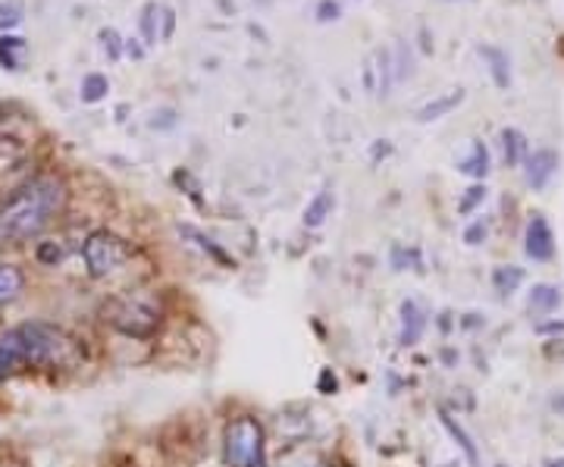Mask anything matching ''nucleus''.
<instances>
[{"label":"nucleus","mask_w":564,"mask_h":467,"mask_svg":"<svg viewBox=\"0 0 564 467\" xmlns=\"http://www.w3.org/2000/svg\"><path fill=\"white\" fill-rule=\"evenodd\" d=\"M67 205V188L54 176H38L20 186L0 205V233L3 238H32L54 223V217Z\"/></svg>","instance_id":"1"},{"label":"nucleus","mask_w":564,"mask_h":467,"mask_svg":"<svg viewBox=\"0 0 564 467\" xmlns=\"http://www.w3.org/2000/svg\"><path fill=\"white\" fill-rule=\"evenodd\" d=\"M20 332H23L28 367H60V364L72 361V354H75V342L60 327L23 324Z\"/></svg>","instance_id":"2"},{"label":"nucleus","mask_w":564,"mask_h":467,"mask_svg":"<svg viewBox=\"0 0 564 467\" xmlns=\"http://www.w3.org/2000/svg\"><path fill=\"white\" fill-rule=\"evenodd\" d=\"M223 462L230 467L267 465V436L255 418H235L223 436Z\"/></svg>","instance_id":"3"},{"label":"nucleus","mask_w":564,"mask_h":467,"mask_svg":"<svg viewBox=\"0 0 564 467\" xmlns=\"http://www.w3.org/2000/svg\"><path fill=\"white\" fill-rule=\"evenodd\" d=\"M132 257V248L126 238H119L117 233H107V230H97L85 238L82 245V260L89 267L92 277H110L117 273L119 267Z\"/></svg>","instance_id":"4"},{"label":"nucleus","mask_w":564,"mask_h":467,"mask_svg":"<svg viewBox=\"0 0 564 467\" xmlns=\"http://www.w3.org/2000/svg\"><path fill=\"white\" fill-rule=\"evenodd\" d=\"M110 324H114L119 332H126V336L144 339V336H151V332L157 329L161 317H157V311H154L151 304L119 302L114 304V311H110Z\"/></svg>","instance_id":"5"},{"label":"nucleus","mask_w":564,"mask_h":467,"mask_svg":"<svg viewBox=\"0 0 564 467\" xmlns=\"http://www.w3.org/2000/svg\"><path fill=\"white\" fill-rule=\"evenodd\" d=\"M524 252L527 257H533V260H552L555 257V235H552V226H549V220L542 217V213H533L530 217V223H527V235H524Z\"/></svg>","instance_id":"6"},{"label":"nucleus","mask_w":564,"mask_h":467,"mask_svg":"<svg viewBox=\"0 0 564 467\" xmlns=\"http://www.w3.org/2000/svg\"><path fill=\"white\" fill-rule=\"evenodd\" d=\"M524 173H527V186L533 188V191H542L552 183V176L559 173V154L549 151V148H540V151L527 154Z\"/></svg>","instance_id":"7"},{"label":"nucleus","mask_w":564,"mask_h":467,"mask_svg":"<svg viewBox=\"0 0 564 467\" xmlns=\"http://www.w3.org/2000/svg\"><path fill=\"white\" fill-rule=\"evenodd\" d=\"M23 367H28V361H25L23 332H20V327L7 329V332L0 336V380L13 376L16 371H23Z\"/></svg>","instance_id":"8"},{"label":"nucleus","mask_w":564,"mask_h":467,"mask_svg":"<svg viewBox=\"0 0 564 467\" xmlns=\"http://www.w3.org/2000/svg\"><path fill=\"white\" fill-rule=\"evenodd\" d=\"M423 329H426V317H423L421 304L418 302H401V332H399V342L401 346H414V342H421Z\"/></svg>","instance_id":"9"},{"label":"nucleus","mask_w":564,"mask_h":467,"mask_svg":"<svg viewBox=\"0 0 564 467\" xmlns=\"http://www.w3.org/2000/svg\"><path fill=\"white\" fill-rule=\"evenodd\" d=\"M527 307H530V314H540V317L555 314L562 307V289L559 285H549V282L533 285L530 295H527Z\"/></svg>","instance_id":"10"},{"label":"nucleus","mask_w":564,"mask_h":467,"mask_svg":"<svg viewBox=\"0 0 564 467\" xmlns=\"http://www.w3.org/2000/svg\"><path fill=\"white\" fill-rule=\"evenodd\" d=\"M439 423L446 427V433L455 440V445L465 452V458H468L470 467H480V455H477V443H473V436H470L468 430L461 427V423L455 421L451 415H448L446 408H439Z\"/></svg>","instance_id":"11"},{"label":"nucleus","mask_w":564,"mask_h":467,"mask_svg":"<svg viewBox=\"0 0 564 467\" xmlns=\"http://www.w3.org/2000/svg\"><path fill=\"white\" fill-rule=\"evenodd\" d=\"M480 57L490 63V72H493V82L498 89H508L512 85V63H508V54L498 50V47H480Z\"/></svg>","instance_id":"12"},{"label":"nucleus","mask_w":564,"mask_h":467,"mask_svg":"<svg viewBox=\"0 0 564 467\" xmlns=\"http://www.w3.org/2000/svg\"><path fill=\"white\" fill-rule=\"evenodd\" d=\"M25 289V277L20 267L13 264H0V304L16 302L23 295Z\"/></svg>","instance_id":"13"},{"label":"nucleus","mask_w":564,"mask_h":467,"mask_svg":"<svg viewBox=\"0 0 564 467\" xmlns=\"http://www.w3.org/2000/svg\"><path fill=\"white\" fill-rule=\"evenodd\" d=\"M461 101H465V92L455 89V92H448L443 94V97H436V101H430V104H423L421 110H418V119H421V122H433V119L446 117V114H451Z\"/></svg>","instance_id":"14"},{"label":"nucleus","mask_w":564,"mask_h":467,"mask_svg":"<svg viewBox=\"0 0 564 467\" xmlns=\"http://www.w3.org/2000/svg\"><path fill=\"white\" fill-rule=\"evenodd\" d=\"M502 157L505 166H517L527 161V139L517 129H502Z\"/></svg>","instance_id":"15"},{"label":"nucleus","mask_w":564,"mask_h":467,"mask_svg":"<svg viewBox=\"0 0 564 467\" xmlns=\"http://www.w3.org/2000/svg\"><path fill=\"white\" fill-rule=\"evenodd\" d=\"M458 170L465 173V176H473V179H483L486 173H490V151H486V144L483 141H473V148H470V157H465Z\"/></svg>","instance_id":"16"},{"label":"nucleus","mask_w":564,"mask_h":467,"mask_svg":"<svg viewBox=\"0 0 564 467\" xmlns=\"http://www.w3.org/2000/svg\"><path fill=\"white\" fill-rule=\"evenodd\" d=\"M25 54H28V47H25L23 38H16V35H3V38H0V63H3L7 70H20Z\"/></svg>","instance_id":"17"},{"label":"nucleus","mask_w":564,"mask_h":467,"mask_svg":"<svg viewBox=\"0 0 564 467\" xmlns=\"http://www.w3.org/2000/svg\"><path fill=\"white\" fill-rule=\"evenodd\" d=\"M329 211H332V191H320L310 205L305 208V226L307 230H317L327 223Z\"/></svg>","instance_id":"18"},{"label":"nucleus","mask_w":564,"mask_h":467,"mask_svg":"<svg viewBox=\"0 0 564 467\" xmlns=\"http://www.w3.org/2000/svg\"><path fill=\"white\" fill-rule=\"evenodd\" d=\"M520 282H524V270L520 267H495L493 270V285L495 292H502V295H512L520 289Z\"/></svg>","instance_id":"19"},{"label":"nucleus","mask_w":564,"mask_h":467,"mask_svg":"<svg viewBox=\"0 0 564 467\" xmlns=\"http://www.w3.org/2000/svg\"><path fill=\"white\" fill-rule=\"evenodd\" d=\"M107 92H110L107 75L92 72V75H85V79H82V101H85V104H97V101H101Z\"/></svg>","instance_id":"20"},{"label":"nucleus","mask_w":564,"mask_h":467,"mask_svg":"<svg viewBox=\"0 0 564 467\" xmlns=\"http://www.w3.org/2000/svg\"><path fill=\"white\" fill-rule=\"evenodd\" d=\"M483 201H486V186H480V183H477V186H470L468 191H465V198L458 201V211L473 213L480 205H483Z\"/></svg>","instance_id":"21"},{"label":"nucleus","mask_w":564,"mask_h":467,"mask_svg":"<svg viewBox=\"0 0 564 467\" xmlns=\"http://www.w3.org/2000/svg\"><path fill=\"white\" fill-rule=\"evenodd\" d=\"M23 23V7L20 3H0V28H13Z\"/></svg>","instance_id":"22"},{"label":"nucleus","mask_w":564,"mask_h":467,"mask_svg":"<svg viewBox=\"0 0 564 467\" xmlns=\"http://www.w3.org/2000/svg\"><path fill=\"white\" fill-rule=\"evenodd\" d=\"M161 13V7L157 3H148L144 7V20H141V28H144V38H148V45H154L161 35H157V25H154V16Z\"/></svg>","instance_id":"23"},{"label":"nucleus","mask_w":564,"mask_h":467,"mask_svg":"<svg viewBox=\"0 0 564 467\" xmlns=\"http://www.w3.org/2000/svg\"><path fill=\"white\" fill-rule=\"evenodd\" d=\"M486 235H490V226H486L483 220H477V223H470L468 230H465V242H468V245H480Z\"/></svg>","instance_id":"24"},{"label":"nucleus","mask_w":564,"mask_h":467,"mask_svg":"<svg viewBox=\"0 0 564 467\" xmlns=\"http://www.w3.org/2000/svg\"><path fill=\"white\" fill-rule=\"evenodd\" d=\"M38 260H42V264H57V260H63V248H57V245H42V248H38Z\"/></svg>","instance_id":"25"},{"label":"nucleus","mask_w":564,"mask_h":467,"mask_svg":"<svg viewBox=\"0 0 564 467\" xmlns=\"http://www.w3.org/2000/svg\"><path fill=\"white\" fill-rule=\"evenodd\" d=\"M317 20H324V23H329V20H339V3L324 0V3L317 7Z\"/></svg>","instance_id":"26"},{"label":"nucleus","mask_w":564,"mask_h":467,"mask_svg":"<svg viewBox=\"0 0 564 467\" xmlns=\"http://www.w3.org/2000/svg\"><path fill=\"white\" fill-rule=\"evenodd\" d=\"M101 38H104V47L110 50V57H114V60H119V38H117V32H114V28H104V32H101Z\"/></svg>","instance_id":"27"},{"label":"nucleus","mask_w":564,"mask_h":467,"mask_svg":"<svg viewBox=\"0 0 564 467\" xmlns=\"http://www.w3.org/2000/svg\"><path fill=\"white\" fill-rule=\"evenodd\" d=\"M320 389L324 393H336V376L329 374V371H324V376H320Z\"/></svg>","instance_id":"28"},{"label":"nucleus","mask_w":564,"mask_h":467,"mask_svg":"<svg viewBox=\"0 0 564 467\" xmlns=\"http://www.w3.org/2000/svg\"><path fill=\"white\" fill-rule=\"evenodd\" d=\"M545 467H564V458H552V462H545Z\"/></svg>","instance_id":"29"},{"label":"nucleus","mask_w":564,"mask_h":467,"mask_svg":"<svg viewBox=\"0 0 564 467\" xmlns=\"http://www.w3.org/2000/svg\"><path fill=\"white\" fill-rule=\"evenodd\" d=\"M0 245H3V233H0Z\"/></svg>","instance_id":"30"},{"label":"nucleus","mask_w":564,"mask_h":467,"mask_svg":"<svg viewBox=\"0 0 564 467\" xmlns=\"http://www.w3.org/2000/svg\"><path fill=\"white\" fill-rule=\"evenodd\" d=\"M498 467H502V465H498Z\"/></svg>","instance_id":"31"}]
</instances>
